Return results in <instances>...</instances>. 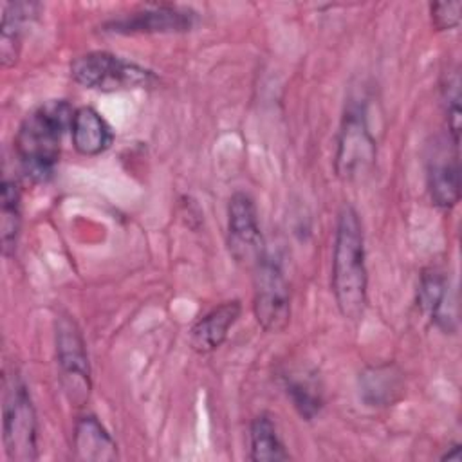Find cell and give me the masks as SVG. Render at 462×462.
I'll return each mask as SVG.
<instances>
[{
    "mask_svg": "<svg viewBox=\"0 0 462 462\" xmlns=\"http://www.w3.org/2000/svg\"><path fill=\"white\" fill-rule=\"evenodd\" d=\"M365 236L357 211L343 206L334 233L332 292L345 319L359 321L368 303V273L365 262Z\"/></svg>",
    "mask_w": 462,
    "mask_h": 462,
    "instance_id": "6da1fadb",
    "label": "cell"
},
{
    "mask_svg": "<svg viewBox=\"0 0 462 462\" xmlns=\"http://www.w3.org/2000/svg\"><path fill=\"white\" fill-rule=\"evenodd\" d=\"M74 112L69 101L51 99L36 106L20 123L14 135V152L23 173L34 182H45L54 175L61 139L70 130Z\"/></svg>",
    "mask_w": 462,
    "mask_h": 462,
    "instance_id": "7a4b0ae2",
    "label": "cell"
},
{
    "mask_svg": "<svg viewBox=\"0 0 462 462\" xmlns=\"http://www.w3.org/2000/svg\"><path fill=\"white\" fill-rule=\"evenodd\" d=\"M2 440L9 460L38 458V420L23 379L13 370L2 381Z\"/></svg>",
    "mask_w": 462,
    "mask_h": 462,
    "instance_id": "3957f363",
    "label": "cell"
},
{
    "mask_svg": "<svg viewBox=\"0 0 462 462\" xmlns=\"http://www.w3.org/2000/svg\"><path fill=\"white\" fill-rule=\"evenodd\" d=\"M72 79L85 87L103 92L143 88L155 83V74L134 61L106 51H92L78 56L70 63Z\"/></svg>",
    "mask_w": 462,
    "mask_h": 462,
    "instance_id": "277c9868",
    "label": "cell"
},
{
    "mask_svg": "<svg viewBox=\"0 0 462 462\" xmlns=\"http://www.w3.org/2000/svg\"><path fill=\"white\" fill-rule=\"evenodd\" d=\"M375 155V137L366 119L365 103L350 101L345 108L337 134V148L334 159L337 177L348 182L365 177L372 170Z\"/></svg>",
    "mask_w": 462,
    "mask_h": 462,
    "instance_id": "5b68a950",
    "label": "cell"
},
{
    "mask_svg": "<svg viewBox=\"0 0 462 462\" xmlns=\"http://www.w3.org/2000/svg\"><path fill=\"white\" fill-rule=\"evenodd\" d=\"M253 312L265 332H283L291 321V291L280 262L265 256L253 269Z\"/></svg>",
    "mask_w": 462,
    "mask_h": 462,
    "instance_id": "8992f818",
    "label": "cell"
},
{
    "mask_svg": "<svg viewBox=\"0 0 462 462\" xmlns=\"http://www.w3.org/2000/svg\"><path fill=\"white\" fill-rule=\"evenodd\" d=\"M56 357L61 386L74 406H83L90 395V363L78 323L63 314L56 319Z\"/></svg>",
    "mask_w": 462,
    "mask_h": 462,
    "instance_id": "52a82bcc",
    "label": "cell"
},
{
    "mask_svg": "<svg viewBox=\"0 0 462 462\" xmlns=\"http://www.w3.org/2000/svg\"><path fill=\"white\" fill-rule=\"evenodd\" d=\"M227 251L244 269L253 271L265 256V242L253 197L236 191L227 202Z\"/></svg>",
    "mask_w": 462,
    "mask_h": 462,
    "instance_id": "ba28073f",
    "label": "cell"
},
{
    "mask_svg": "<svg viewBox=\"0 0 462 462\" xmlns=\"http://www.w3.org/2000/svg\"><path fill=\"white\" fill-rule=\"evenodd\" d=\"M197 11L175 4H144L103 23V31L116 34L186 32L197 25Z\"/></svg>",
    "mask_w": 462,
    "mask_h": 462,
    "instance_id": "9c48e42d",
    "label": "cell"
},
{
    "mask_svg": "<svg viewBox=\"0 0 462 462\" xmlns=\"http://www.w3.org/2000/svg\"><path fill=\"white\" fill-rule=\"evenodd\" d=\"M426 182L431 204L440 209H451L460 200V164L458 150L437 144L428 159Z\"/></svg>",
    "mask_w": 462,
    "mask_h": 462,
    "instance_id": "30bf717a",
    "label": "cell"
},
{
    "mask_svg": "<svg viewBox=\"0 0 462 462\" xmlns=\"http://www.w3.org/2000/svg\"><path fill=\"white\" fill-rule=\"evenodd\" d=\"M417 305L440 330H444L446 334L455 330V305L449 294L448 278L442 271L428 267L420 273L417 287Z\"/></svg>",
    "mask_w": 462,
    "mask_h": 462,
    "instance_id": "8fae6325",
    "label": "cell"
},
{
    "mask_svg": "<svg viewBox=\"0 0 462 462\" xmlns=\"http://www.w3.org/2000/svg\"><path fill=\"white\" fill-rule=\"evenodd\" d=\"M242 305L238 300H227L200 316L189 330V345L197 354L215 352L227 337L229 328L238 321Z\"/></svg>",
    "mask_w": 462,
    "mask_h": 462,
    "instance_id": "7c38bea8",
    "label": "cell"
},
{
    "mask_svg": "<svg viewBox=\"0 0 462 462\" xmlns=\"http://www.w3.org/2000/svg\"><path fill=\"white\" fill-rule=\"evenodd\" d=\"M40 4L36 2H5L2 5V25H0V63L4 69L14 67L25 29L38 16Z\"/></svg>",
    "mask_w": 462,
    "mask_h": 462,
    "instance_id": "4fadbf2b",
    "label": "cell"
},
{
    "mask_svg": "<svg viewBox=\"0 0 462 462\" xmlns=\"http://www.w3.org/2000/svg\"><path fill=\"white\" fill-rule=\"evenodd\" d=\"M72 448L78 460L114 462L117 460V444L96 415H83L74 424Z\"/></svg>",
    "mask_w": 462,
    "mask_h": 462,
    "instance_id": "5bb4252c",
    "label": "cell"
},
{
    "mask_svg": "<svg viewBox=\"0 0 462 462\" xmlns=\"http://www.w3.org/2000/svg\"><path fill=\"white\" fill-rule=\"evenodd\" d=\"M72 144L78 153L96 157L106 152L114 143V132L103 116L92 106H79L70 125Z\"/></svg>",
    "mask_w": 462,
    "mask_h": 462,
    "instance_id": "9a60e30c",
    "label": "cell"
},
{
    "mask_svg": "<svg viewBox=\"0 0 462 462\" xmlns=\"http://www.w3.org/2000/svg\"><path fill=\"white\" fill-rule=\"evenodd\" d=\"M402 392V372L393 363L372 365L359 374V395L366 406H392Z\"/></svg>",
    "mask_w": 462,
    "mask_h": 462,
    "instance_id": "2e32d148",
    "label": "cell"
},
{
    "mask_svg": "<svg viewBox=\"0 0 462 462\" xmlns=\"http://www.w3.org/2000/svg\"><path fill=\"white\" fill-rule=\"evenodd\" d=\"M283 390L303 420H312L323 408V390L314 372L294 370L283 374Z\"/></svg>",
    "mask_w": 462,
    "mask_h": 462,
    "instance_id": "e0dca14e",
    "label": "cell"
},
{
    "mask_svg": "<svg viewBox=\"0 0 462 462\" xmlns=\"http://www.w3.org/2000/svg\"><path fill=\"white\" fill-rule=\"evenodd\" d=\"M249 458L253 462H280L289 458L278 428L267 413L256 415L249 426Z\"/></svg>",
    "mask_w": 462,
    "mask_h": 462,
    "instance_id": "ac0fdd59",
    "label": "cell"
},
{
    "mask_svg": "<svg viewBox=\"0 0 462 462\" xmlns=\"http://www.w3.org/2000/svg\"><path fill=\"white\" fill-rule=\"evenodd\" d=\"M0 240L4 256H13L16 251L22 227V193L14 180L4 179L0 195Z\"/></svg>",
    "mask_w": 462,
    "mask_h": 462,
    "instance_id": "d6986e66",
    "label": "cell"
},
{
    "mask_svg": "<svg viewBox=\"0 0 462 462\" xmlns=\"http://www.w3.org/2000/svg\"><path fill=\"white\" fill-rule=\"evenodd\" d=\"M442 94V106L446 114V125L448 134L451 137V143L458 148L460 143V78L458 70H448L442 79L440 87Z\"/></svg>",
    "mask_w": 462,
    "mask_h": 462,
    "instance_id": "ffe728a7",
    "label": "cell"
},
{
    "mask_svg": "<svg viewBox=\"0 0 462 462\" xmlns=\"http://www.w3.org/2000/svg\"><path fill=\"white\" fill-rule=\"evenodd\" d=\"M460 11H462V4L458 0L430 4L431 23L439 31H449V29L458 27V23H460Z\"/></svg>",
    "mask_w": 462,
    "mask_h": 462,
    "instance_id": "44dd1931",
    "label": "cell"
},
{
    "mask_svg": "<svg viewBox=\"0 0 462 462\" xmlns=\"http://www.w3.org/2000/svg\"><path fill=\"white\" fill-rule=\"evenodd\" d=\"M440 460H448V462H460V444L455 442L453 446H449V449L440 457Z\"/></svg>",
    "mask_w": 462,
    "mask_h": 462,
    "instance_id": "7402d4cb",
    "label": "cell"
}]
</instances>
